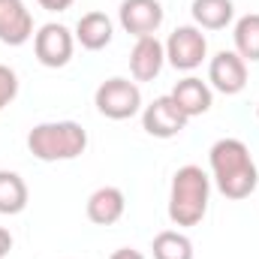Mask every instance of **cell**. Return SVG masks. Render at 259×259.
Here are the masks:
<instances>
[{
  "label": "cell",
  "instance_id": "1",
  "mask_svg": "<svg viewBox=\"0 0 259 259\" xmlns=\"http://www.w3.org/2000/svg\"><path fill=\"white\" fill-rule=\"evenodd\" d=\"M208 163H211V178L217 190L226 199L241 202L256 190V163L250 157V148L241 139H217L208 151Z\"/></svg>",
  "mask_w": 259,
  "mask_h": 259
},
{
  "label": "cell",
  "instance_id": "2",
  "mask_svg": "<svg viewBox=\"0 0 259 259\" xmlns=\"http://www.w3.org/2000/svg\"><path fill=\"white\" fill-rule=\"evenodd\" d=\"M211 202V178L202 166H181L172 175L169 190V220L175 226H199L208 214Z\"/></svg>",
  "mask_w": 259,
  "mask_h": 259
},
{
  "label": "cell",
  "instance_id": "3",
  "mask_svg": "<svg viewBox=\"0 0 259 259\" xmlns=\"http://www.w3.org/2000/svg\"><path fill=\"white\" fill-rule=\"evenodd\" d=\"M88 148V130L75 121H46L27 133V151L42 163L75 160Z\"/></svg>",
  "mask_w": 259,
  "mask_h": 259
},
{
  "label": "cell",
  "instance_id": "4",
  "mask_svg": "<svg viewBox=\"0 0 259 259\" xmlns=\"http://www.w3.org/2000/svg\"><path fill=\"white\" fill-rule=\"evenodd\" d=\"M94 106H97V112L106 115L109 121H127V118H133V115L142 112V91H139L136 81L115 75V78H106V81L97 88Z\"/></svg>",
  "mask_w": 259,
  "mask_h": 259
},
{
  "label": "cell",
  "instance_id": "5",
  "mask_svg": "<svg viewBox=\"0 0 259 259\" xmlns=\"http://www.w3.org/2000/svg\"><path fill=\"white\" fill-rule=\"evenodd\" d=\"M163 46H166V61L181 72H190L196 66H202L205 55H208V39L196 24L175 27Z\"/></svg>",
  "mask_w": 259,
  "mask_h": 259
},
{
  "label": "cell",
  "instance_id": "6",
  "mask_svg": "<svg viewBox=\"0 0 259 259\" xmlns=\"http://www.w3.org/2000/svg\"><path fill=\"white\" fill-rule=\"evenodd\" d=\"M72 49H75V33L64 24H42L33 33V55L36 61L49 69H61L72 61Z\"/></svg>",
  "mask_w": 259,
  "mask_h": 259
},
{
  "label": "cell",
  "instance_id": "7",
  "mask_svg": "<svg viewBox=\"0 0 259 259\" xmlns=\"http://www.w3.org/2000/svg\"><path fill=\"white\" fill-rule=\"evenodd\" d=\"M208 84L226 97H235L247 88V61L238 52H217L208 64Z\"/></svg>",
  "mask_w": 259,
  "mask_h": 259
},
{
  "label": "cell",
  "instance_id": "8",
  "mask_svg": "<svg viewBox=\"0 0 259 259\" xmlns=\"http://www.w3.org/2000/svg\"><path fill=\"white\" fill-rule=\"evenodd\" d=\"M166 12L160 0H124L118 9V21L130 36L142 39V36H154L163 24Z\"/></svg>",
  "mask_w": 259,
  "mask_h": 259
},
{
  "label": "cell",
  "instance_id": "9",
  "mask_svg": "<svg viewBox=\"0 0 259 259\" xmlns=\"http://www.w3.org/2000/svg\"><path fill=\"white\" fill-rule=\"evenodd\" d=\"M187 115L175 106V100L166 94V97H157L151 106H145L142 109V127L148 136H154V139H172V136H178L181 130L187 127Z\"/></svg>",
  "mask_w": 259,
  "mask_h": 259
},
{
  "label": "cell",
  "instance_id": "10",
  "mask_svg": "<svg viewBox=\"0 0 259 259\" xmlns=\"http://www.w3.org/2000/svg\"><path fill=\"white\" fill-rule=\"evenodd\" d=\"M33 36V15L24 0H0V42L24 46Z\"/></svg>",
  "mask_w": 259,
  "mask_h": 259
},
{
  "label": "cell",
  "instance_id": "11",
  "mask_svg": "<svg viewBox=\"0 0 259 259\" xmlns=\"http://www.w3.org/2000/svg\"><path fill=\"white\" fill-rule=\"evenodd\" d=\"M163 64H166V46L157 39V33L136 39V46L130 52V72L136 81H154Z\"/></svg>",
  "mask_w": 259,
  "mask_h": 259
},
{
  "label": "cell",
  "instance_id": "12",
  "mask_svg": "<svg viewBox=\"0 0 259 259\" xmlns=\"http://www.w3.org/2000/svg\"><path fill=\"white\" fill-rule=\"evenodd\" d=\"M169 97L175 100V106H178L187 118L205 115V112L211 109V103H214L211 84H208V81H202V78H196V75L181 78V81L172 88V94H169Z\"/></svg>",
  "mask_w": 259,
  "mask_h": 259
},
{
  "label": "cell",
  "instance_id": "13",
  "mask_svg": "<svg viewBox=\"0 0 259 259\" xmlns=\"http://www.w3.org/2000/svg\"><path fill=\"white\" fill-rule=\"evenodd\" d=\"M127 211V199L118 187H100L88 196V220L97 226H115Z\"/></svg>",
  "mask_w": 259,
  "mask_h": 259
},
{
  "label": "cell",
  "instance_id": "14",
  "mask_svg": "<svg viewBox=\"0 0 259 259\" xmlns=\"http://www.w3.org/2000/svg\"><path fill=\"white\" fill-rule=\"evenodd\" d=\"M112 36H115V27L106 12H84L75 24V42H81V49H88V52L106 49L112 42Z\"/></svg>",
  "mask_w": 259,
  "mask_h": 259
},
{
  "label": "cell",
  "instance_id": "15",
  "mask_svg": "<svg viewBox=\"0 0 259 259\" xmlns=\"http://www.w3.org/2000/svg\"><path fill=\"white\" fill-rule=\"evenodd\" d=\"M190 12L199 30H223L235 18V3L232 0H193Z\"/></svg>",
  "mask_w": 259,
  "mask_h": 259
},
{
  "label": "cell",
  "instance_id": "16",
  "mask_svg": "<svg viewBox=\"0 0 259 259\" xmlns=\"http://www.w3.org/2000/svg\"><path fill=\"white\" fill-rule=\"evenodd\" d=\"M27 184L18 172H9V169H0V214H21L27 208Z\"/></svg>",
  "mask_w": 259,
  "mask_h": 259
},
{
  "label": "cell",
  "instance_id": "17",
  "mask_svg": "<svg viewBox=\"0 0 259 259\" xmlns=\"http://www.w3.org/2000/svg\"><path fill=\"white\" fill-rule=\"evenodd\" d=\"M232 39H235V52L244 61L259 64V12H247L235 21Z\"/></svg>",
  "mask_w": 259,
  "mask_h": 259
},
{
  "label": "cell",
  "instance_id": "18",
  "mask_svg": "<svg viewBox=\"0 0 259 259\" xmlns=\"http://www.w3.org/2000/svg\"><path fill=\"white\" fill-rule=\"evenodd\" d=\"M151 250L154 259H193V241L178 229H163L154 238Z\"/></svg>",
  "mask_w": 259,
  "mask_h": 259
},
{
  "label": "cell",
  "instance_id": "19",
  "mask_svg": "<svg viewBox=\"0 0 259 259\" xmlns=\"http://www.w3.org/2000/svg\"><path fill=\"white\" fill-rule=\"evenodd\" d=\"M18 97V75L15 69H9L6 64H0V112Z\"/></svg>",
  "mask_w": 259,
  "mask_h": 259
},
{
  "label": "cell",
  "instance_id": "20",
  "mask_svg": "<svg viewBox=\"0 0 259 259\" xmlns=\"http://www.w3.org/2000/svg\"><path fill=\"white\" fill-rule=\"evenodd\" d=\"M72 3H75V0H39V6L49 9V12H66Z\"/></svg>",
  "mask_w": 259,
  "mask_h": 259
},
{
  "label": "cell",
  "instance_id": "21",
  "mask_svg": "<svg viewBox=\"0 0 259 259\" xmlns=\"http://www.w3.org/2000/svg\"><path fill=\"white\" fill-rule=\"evenodd\" d=\"M9 250H12V235H9V229L0 226V259L9 256Z\"/></svg>",
  "mask_w": 259,
  "mask_h": 259
},
{
  "label": "cell",
  "instance_id": "22",
  "mask_svg": "<svg viewBox=\"0 0 259 259\" xmlns=\"http://www.w3.org/2000/svg\"><path fill=\"white\" fill-rule=\"evenodd\" d=\"M109 259H145V256L139 250H133V247H121V250H115Z\"/></svg>",
  "mask_w": 259,
  "mask_h": 259
},
{
  "label": "cell",
  "instance_id": "23",
  "mask_svg": "<svg viewBox=\"0 0 259 259\" xmlns=\"http://www.w3.org/2000/svg\"><path fill=\"white\" fill-rule=\"evenodd\" d=\"M256 118H259V103H256Z\"/></svg>",
  "mask_w": 259,
  "mask_h": 259
}]
</instances>
